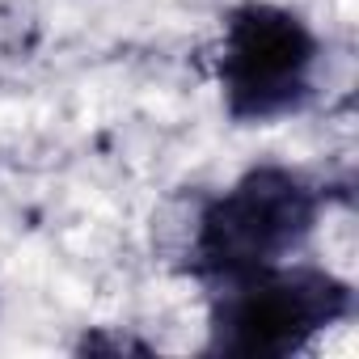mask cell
<instances>
[{
    "mask_svg": "<svg viewBox=\"0 0 359 359\" xmlns=\"http://www.w3.org/2000/svg\"><path fill=\"white\" fill-rule=\"evenodd\" d=\"M325 208L330 191L321 177L279 161L250 165L224 191L199 199L182 275H191L199 287H212L292 262L317 237Z\"/></svg>",
    "mask_w": 359,
    "mask_h": 359,
    "instance_id": "cell-1",
    "label": "cell"
},
{
    "mask_svg": "<svg viewBox=\"0 0 359 359\" xmlns=\"http://www.w3.org/2000/svg\"><path fill=\"white\" fill-rule=\"evenodd\" d=\"M321 34L313 22L275 0H241L224 13L216 47L220 106L233 127H275L317 97Z\"/></svg>",
    "mask_w": 359,
    "mask_h": 359,
    "instance_id": "cell-3",
    "label": "cell"
},
{
    "mask_svg": "<svg viewBox=\"0 0 359 359\" xmlns=\"http://www.w3.org/2000/svg\"><path fill=\"white\" fill-rule=\"evenodd\" d=\"M203 300V351L224 359H292L355 317V283L304 258L212 283Z\"/></svg>",
    "mask_w": 359,
    "mask_h": 359,
    "instance_id": "cell-2",
    "label": "cell"
}]
</instances>
